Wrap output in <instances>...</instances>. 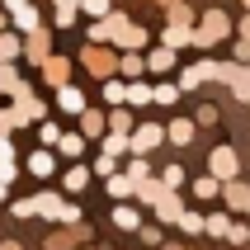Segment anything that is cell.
I'll return each mask as SVG.
<instances>
[{
  "label": "cell",
  "instance_id": "obj_1",
  "mask_svg": "<svg viewBox=\"0 0 250 250\" xmlns=\"http://www.w3.org/2000/svg\"><path fill=\"white\" fill-rule=\"evenodd\" d=\"M62 203H66L62 194L42 189V194H33V198H14V203H10V217H47V222H57Z\"/></svg>",
  "mask_w": 250,
  "mask_h": 250
},
{
  "label": "cell",
  "instance_id": "obj_2",
  "mask_svg": "<svg viewBox=\"0 0 250 250\" xmlns=\"http://www.w3.org/2000/svg\"><path fill=\"white\" fill-rule=\"evenodd\" d=\"M76 57H81V66L90 71L95 81H104V76L118 71V47H113V42H85Z\"/></svg>",
  "mask_w": 250,
  "mask_h": 250
},
{
  "label": "cell",
  "instance_id": "obj_3",
  "mask_svg": "<svg viewBox=\"0 0 250 250\" xmlns=\"http://www.w3.org/2000/svg\"><path fill=\"white\" fill-rule=\"evenodd\" d=\"M222 38H231V19H227V10H208L203 19L194 24V47H217Z\"/></svg>",
  "mask_w": 250,
  "mask_h": 250
},
{
  "label": "cell",
  "instance_id": "obj_4",
  "mask_svg": "<svg viewBox=\"0 0 250 250\" xmlns=\"http://www.w3.org/2000/svg\"><path fill=\"white\" fill-rule=\"evenodd\" d=\"M156 146H166V127H161V123H137L132 132H127V151L151 156Z\"/></svg>",
  "mask_w": 250,
  "mask_h": 250
},
{
  "label": "cell",
  "instance_id": "obj_5",
  "mask_svg": "<svg viewBox=\"0 0 250 250\" xmlns=\"http://www.w3.org/2000/svg\"><path fill=\"white\" fill-rule=\"evenodd\" d=\"M146 42H151V33H146L137 19H123V24L113 28V47H118V52H142Z\"/></svg>",
  "mask_w": 250,
  "mask_h": 250
},
{
  "label": "cell",
  "instance_id": "obj_6",
  "mask_svg": "<svg viewBox=\"0 0 250 250\" xmlns=\"http://www.w3.org/2000/svg\"><path fill=\"white\" fill-rule=\"evenodd\" d=\"M208 175H217V180H236V175H241L236 146H212V151H208Z\"/></svg>",
  "mask_w": 250,
  "mask_h": 250
},
{
  "label": "cell",
  "instance_id": "obj_7",
  "mask_svg": "<svg viewBox=\"0 0 250 250\" xmlns=\"http://www.w3.org/2000/svg\"><path fill=\"white\" fill-rule=\"evenodd\" d=\"M47 52H52V28H28V33H24V62H28V66H42V57H47Z\"/></svg>",
  "mask_w": 250,
  "mask_h": 250
},
{
  "label": "cell",
  "instance_id": "obj_8",
  "mask_svg": "<svg viewBox=\"0 0 250 250\" xmlns=\"http://www.w3.org/2000/svg\"><path fill=\"white\" fill-rule=\"evenodd\" d=\"M217 198L227 203V212H246L250 208V180H241V175L236 180H222V194Z\"/></svg>",
  "mask_w": 250,
  "mask_h": 250
},
{
  "label": "cell",
  "instance_id": "obj_9",
  "mask_svg": "<svg viewBox=\"0 0 250 250\" xmlns=\"http://www.w3.org/2000/svg\"><path fill=\"white\" fill-rule=\"evenodd\" d=\"M142 57H146V76H166V71H175V47H166V42H156V47H142Z\"/></svg>",
  "mask_w": 250,
  "mask_h": 250
},
{
  "label": "cell",
  "instance_id": "obj_10",
  "mask_svg": "<svg viewBox=\"0 0 250 250\" xmlns=\"http://www.w3.org/2000/svg\"><path fill=\"white\" fill-rule=\"evenodd\" d=\"M90 180H95V175H90V166H85V156H81V161H71V166L62 170V189H66V194H85Z\"/></svg>",
  "mask_w": 250,
  "mask_h": 250
},
{
  "label": "cell",
  "instance_id": "obj_11",
  "mask_svg": "<svg viewBox=\"0 0 250 250\" xmlns=\"http://www.w3.org/2000/svg\"><path fill=\"white\" fill-rule=\"evenodd\" d=\"M24 170L33 175V180H52V175H57V151H52V146H38V151L24 161Z\"/></svg>",
  "mask_w": 250,
  "mask_h": 250
},
{
  "label": "cell",
  "instance_id": "obj_12",
  "mask_svg": "<svg viewBox=\"0 0 250 250\" xmlns=\"http://www.w3.org/2000/svg\"><path fill=\"white\" fill-rule=\"evenodd\" d=\"M113 227H118V231H137L142 227V203L118 198V203H113Z\"/></svg>",
  "mask_w": 250,
  "mask_h": 250
},
{
  "label": "cell",
  "instance_id": "obj_13",
  "mask_svg": "<svg viewBox=\"0 0 250 250\" xmlns=\"http://www.w3.org/2000/svg\"><path fill=\"white\" fill-rule=\"evenodd\" d=\"M38 71H42V85H62V81H71V57H52L47 52Z\"/></svg>",
  "mask_w": 250,
  "mask_h": 250
},
{
  "label": "cell",
  "instance_id": "obj_14",
  "mask_svg": "<svg viewBox=\"0 0 250 250\" xmlns=\"http://www.w3.org/2000/svg\"><path fill=\"white\" fill-rule=\"evenodd\" d=\"M151 208H156V217H161V222H166V227H175V217H180V212H184V198H180V189H166V194L156 198Z\"/></svg>",
  "mask_w": 250,
  "mask_h": 250
},
{
  "label": "cell",
  "instance_id": "obj_15",
  "mask_svg": "<svg viewBox=\"0 0 250 250\" xmlns=\"http://www.w3.org/2000/svg\"><path fill=\"white\" fill-rule=\"evenodd\" d=\"M52 99H57V109H62V113H81V109H85V95H81L71 81L52 85Z\"/></svg>",
  "mask_w": 250,
  "mask_h": 250
},
{
  "label": "cell",
  "instance_id": "obj_16",
  "mask_svg": "<svg viewBox=\"0 0 250 250\" xmlns=\"http://www.w3.org/2000/svg\"><path fill=\"white\" fill-rule=\"evenodd\" d=\"M194 137H198L194 118H175V123H166V142H170V146H194Z\"/></svg>",
  "mask_w": 250,
  "mask_h": 250
},
{
  "label": "cell",
  "instance_id": "obj_17",
  "mask_svg": "<svg viewBox=\"0 0 250 250\" xmlns=\"http://www.w3.org/2000/svg\"><path fill=\"white\" fill-rule=\"evenodd\" d=\"M161 42L175 47V52H180V47H194V24H166L161 28Z\"/></svg>",
  "mask_w": 250,
  "mask_h": 250
},
{
  "label": "cell",
  "instance_id": "obj_18",
  "mask_svg": "<svg viewBox=\"0 0 250 250\" xmlns=\"http://www.w3.org/2000/svg\"><path fill=\"white\" fill-rule=\"evenodd\" d=\"M104 132H132V104H109V113H104Z\"/></svg>",
  "mask_w": 250,
  "mask_h": 250
},
{
  "label": "cell",
  "instance_id": "obj_19",
  "mask_svg": "<svg viewBox=\"0 0 250 250\" xmlns=\"http://www.w3.org/2000/svg\"><path fill=\"white\" fill-rule=\"evenodd\" d=\"M38 24H42V14H38L33 0H24L19 10H10V28H19V33H28V28H38Z\"/></svg>",
  "mask_w": 250,
  "mask_h": 250
},
{
  "label": "cell",
  "instance_id": "obj_20",
  "mask_svg": "<svg viewBox=\"0 0 250 250\" xmlns=\"http://www.w3.org/2000/svg\"><path fill=\"white\" fill-rule=\"evenodd\" d=\"M52 151H57V156H66V161H81V156H85V132H62Z\"/></svg>",
  "mask_w": 250,
  "mask_h": 250
},
{
  "label": "cell",
  "instance_id": "obj_21",
  "mask_svg": "<svg viewBox=\"0 0 250 250\" xmlns=\"http://www.w3.org/2000/svg\"><path fill=\"white\" fill-rule=\"evenodd\" d=\"M19 57H24V33H19V28H0V62H19Z\"/></svg>",
  "mask_w": 250,
  "mask_h": 250
},
{
  "label": "cell",
  "instance_id": "obj_22",
  "mask_svg": "<svg viewBox=\"0 0 250 250\" xmlns=\"http://www.w3.org/2000/svg\"><path fill=\"white\" fill-rule=\"evenodd\" d=\"M118 76H123V81L146 76V57H142V52H118Z\"/></svg>",
  "mask_w": 250,
  "mask_h": 250
},
{
  "label": "cell",
  "instance_id": "obj_23",
  "mask_svg": "<svg viewBox=\"0 0 250 250\" xmlns=\"http://www.w3.org/2000/svg\"><path fill=\"white\" fill-rule=\"evenodd\" d=\"M104 189H109V198L118 203V198H132V189H137V184L127 180V175H123V166H118L113 175H104Z\"/></svg>",
  "mask_w": 250,
  "mask_h": 250
},
{
  "label": "cell",
  "instance_id": "obj_24",
  "mask_svg": "<svg viewBox=\"0 0 250 250\" xmlns=\"http://www.w3.org/2000/svg\"><path fill=\"white\" fill-rule=\"evenodd\" d=\"M123 104H132V109H142V104H151V81L146 76H137V81H127V95Z\"/></svg>",
  "mask_w": 250,
  "mask_h": 250
},
{
  "label": "cell",
  "instance_id": "obj_25",
  "mask_svg": "<svg viewBox=\"0 0 250 250\" xmlns=\"http://www.w3.org/2000/svg\"><path fill=\"white\" fill-rule=\"evenodd\" d=\"M151 104L175 109V104H180V85H175V81H156V85H151Z\"/></svg>",
  "mask_w": 250,
  "mask_h": 250
},
{
  "label": "cell",
  "instance_id": "obj_26",
  "mask_svg": "<svg viewBox=\"0 0 250 250\" xmlns=\"http://www.w3.org/2000/svg\"><path fill=\"white\" fill-rule=\"evenodd\" d=\"M123 175H127L132 184H137V180H146V175H156V170H151V156H137V151H127V166H123Z\"/></svg>",
  "mask_w": 250,
  "mask_h": 250
},
{
  "label": "cell",
  "instance_id": "obj_27",
  "mask_svg": "<svg viewBox=\"0 0 250 250\" xmlns=\"http://www.w3.org/2000/svg\"><path fill=\"white\" fill-rule=\"evenodd\" d=\"M227 227H231V212H227V208H222V212H203V231H208L212 241H222Z\"/></svg>",
  "mask_w": 250,
  "mask_h": 250
},
{
  "label": "cell",
  "instance_id": "obj_28",
  "mask_svg": "<svg viewBox=\"0 0 250 250\" xmlns=\"http://www.w3.org/2000/svg\"><path fill=\"white\" fill-rule=\"evenodd\" d=\"M217 194H222V180H217V175H198L194 180V198L198 203H212Z\"/></svg>",
  "mask_w": 250,
  "mask_h": 250
},
{
  "label": "cell",
  "instance_id": "obj_29",
  "mask_svg": "<svg viewBox=\"0 0 250 250\" xmlns=\"http://www.w3.org/2000/svg\"><path fill=\"white\" fill-rule=\"evenodd\" d=\"M0 170H5V175H19V156H14V142H10V132H0Z\"/></svg>",
  "mask_w": 250,
  "mask_h": 250
},
{
  "label": "cell",
  "instance_id": "obj_30",
  "mask_svg": "<svg viewBox=\"0 0 250 250\" xmlns=\"http://www.w3.org/2000/svg\"><path fill=\"white\" fill-rule=\"evenodd\" d=\"M76 118H81L85 137H104V113H99V109H90V104H85V109L76 113Z\"/></svg>",
  "mask_w": 250,
  "mask_h": 250
},
{
  "label": "cell",
  "instance_id": "obj_31",
  "mask_svg": "<svg viewBox=\"0 0 250 250\" xmlns=\"http://www.w3.org/2000/svg\"><path fill=\"white\" fill-rule=\"evenodd\" d=\"M156 180L166 184V189H184V184H189V175H184L180 161H170V166H161V175H156Z\"/></svg>",
  "mask_w": 250,
  "mask_h": 250
},
{
  "label": "cell",
  "instance_id": "obj_32",
  "mask_svg": "<svg viewBox=\"0 0 250 250\" xmlns=\"http://www.w3.org/2000/svg\"><path fill=\"white\" fill-rule=\"evenodd\" d=\"M175 227H180L184 236H203V212H194V208H184L180 217H175Z\"/></svg>",
  "mask_w": 250,
  "mask_h": 250
},
{
  "label": "cell",
  "instance_id": "obj_33",
  "mask_svg": "<svg viewBox=\"0 0 250 250\" xmlns=\"http://www.w3.org/2000/svg\"><path fill=\"white\" fill-rule=\"evenodd\" d=\"M99 151H109V156L123 161L127 156V132H104V137H99Z\"/></svg>",
  "mask_w": 250,
  "mask_h": 250
},
{
  "label": "cell",
  "instance_id": "obj_34",
  "mask_svg": "<svg viewBox=\"0 0 250 250\" xmlns=\"http://www.w3.org/2000/svg\"><path fill=\"white\" fill-rule=\"evenodd\" d=\"M175 85H180V95H194L198 85H203V71H198V62H194V66H184V71H180V81H175Z\"/></svg>",
  "mask_w": 250,
  "mask_h": 250
},
{
  "label": "cell",
  "instance_id": "obj_35",
  "mask_svg": "<svg viewBox=\"0 0 250 250\" xmlns=\"http://www.w3.org/2000/svg\"><path fill=\"white\" fill-rule=\"evenodd\" d=\"M19 85V62H0V95H10Z\"/></svg>",
  "mask_w": 250,
  "mask_h": 250
},
{
  "label": "cell",
  "instance_id": "obj_36",
  "mask_svg": "<svg viewBox=\"0 0 250 250\" xmlns=\"http://www.w3.org/2000/svg\"><path fill=\"white\" fill-rule=\"evenodd\" d=\"M166 24H194V10L184 0H175V5H166Z\"/></svg>",
  "mask_w": 250,
  "mask_h": 250
},
{
  "label": "cell",
  "instance_id": "obj_37",
  "mask_svg": "<svg viewBox=\"0 0 250 250\" xmlns=\"http://www.w3.org/2000/svg\"><path fill=\"white\" fill-rule=\"evenodd\" d=\"M76 10H81L85 19H99V14L113 10V0H76Z\"/></svg>",
  "mask_w": 250,
  "mask_h": 250
},
{
  "label": "cell",
  "instance_id": "obj_38",
  "mask_svg": "<svg viewBox=\"0 0 250 250\" xmlns=\"http://www.w3.org/2000/svg\"><path fill=\"white\" fill-rule=\"evenodd\" d=\"M57 137H62V127L52 118H38V146H57Z\"/></svg>",
  "mask_w": 250,
  "mask_h": 250
},
{
  "label": "cell",
  "instance_id": "obj_39",
  "mask_svg": "<svg viewBox=\"0 0 250 250\" xmlns=\"http://www.w3.org/2000/svg\"><path fill=\"white\" fill-rule=\"evenodd\" d=\"M57 28H76L81 24V10H76V5H57V19H52Z\"/></svg>",
  "mask_w": 250,
  "mask_h": 250
},
{
  "label": "cell",
  "instance_id": "obj_40",
  "mask_svg": "<svg viewBox=\"0 0 250 250\" xmlns=\"http://www.w3.org/2000/svg\"><path fill=\"white\" fill-rule=\"evenodd\" d=\"M113 170H118V156L99 151V156H95V166H90V175H99V180H104V175H113Z\"/></svg>",
  "mask_w": 250,
  "mask_h": 250
},
{
  "label": "cell",
  "instance_id": "obj_41",
  "mask_svg": "<svg viewBox=\"0 0 250 250\" xmlns=\"http://www.w3.org/2000/svg\"><path fill=\"white\" fill-rule=\"evenodd\" d=\"M217 118H222V113H217V104H198V113H194L198 127H217Z\"/></svg>",
  "mask_w": 250,
  "mask_h": 250
},
{
  "label": "cell",
  "instance_id": "obj_42",
  "mask_svg": "<svg viewBox=\"0 0 250 250\" xmlns=\"http://www.w3.org/2000/svg\"><path fill=\"white\" fill-rule=\"evenodd\" d=\"M222 241H227V246H246V241H250V227H246V222H231Z\"/></svg>",
  "mask_w": 250,
  "mask_h": 250
},
{
  "label": "cell",
  "instance_id": "obj_43",
  "mask_svg": "<svg viewBox=\"0 0 250 250\" xmlns=\"http://www.w3.org/2000/svg\"><path fill=\"white\" fill-rule=\"evenodd\" d=\"M57 222H62V227H76V222H85V217H81V208L66 198V203H62V212H57Z\"/></svg>",
  "mask_w": 250,
  "mask_h": 250
},
{
  "label": "cell",
  "instance_id": "obj_44",
  "mask_svg": "<svg viewBox=\"0 0 250 250\" xmlns=\"http://www.w3.org/2000/svg\"><path fill=\"white\" fill-rule=\"evenodd\" d=\"M137 236H142V246H161V241H166V236H161V227H146V222L137 227Z\"/></svg>",
  "mask_w": 250,
  "mask_h": 250
},
{
  "label": "cell",
  "instance_id": "obj_45",
  "mask_svg": "<svg viewBox=\"0 0 250 250\" xmlns=\"http://www.w3.org/2000/svg\"><path fill=\"white\" fill-rule=\"evenodd\" d=\"M231 57H236L241 66H250V38H236V47H231Z\"/></svg>",
  "mask_w": 250,
  "mask_h": 250
},
{
  "label": "cell",
  "instance_id": "obj_46",
  "mask_svg": "<svg viewBox=\"0 0 250 250\" xmlns=\"http://www.w3.org/2000/svg\"><path fill=\"white\" fill-rule=\"evenodd\" d=\"M10 189H14V180L5 175V170H0V203H10Z\"/></svg>",
  "mask_w": 250,
  "mask_h": 250
},
{
  "label": "cell",
  "instance_id": "obj_47",
  "mask_svg": "<svg viewBox=\"0 0 250 250\" xmlns=\"http://www.w3.org/2000/svg\"><path fill=\"white\" fill-rule=\"evenodd\" d=\"M231 28H236V38H250V10H246V19H236Z\"/></svg>",
  "mask_w": 250,
  "mask_h": 250
},
{
  "label": "cell",
  "instance_id": "obj_48",
  "mask_svg": "<svg viewBox=\"0 0 250 250\" xmlns=\"http://www.w3.org/2000/svg\"><path fill=\"white\" fill-rule=\"evenodd\" d=\"M19 5H24V0H0V10L10 14V10H19Z\"/></svg>",
  "mask_w": 250,
  "mask_h": 250
},
{
  "label": "cell",
  "instance_id": "obj_49",
  "mask_svg": "<svg viewBox=\"0 0 250 250\" xmlns=\"http://www.w3.org/2000/svg\"><path fill=\"white\" fill-rule=\"evenodd\" d=\"M0 250H19V241H14V236H5V241H0Z\"/></svg>",
  "mask_w": 250,
  "mask_h": 250
},
{
  "label": "cell",
  "instance_id": "obj_50",
  "mask_svg": "<svg viewBox=\"0 0 250 250\" xmlns=\"http://www.w3.org/2000/svg\"><path fill=\"white\" fill-rule=\"evenodd\" d=\"M0 132H10V113L0 109Z\"/></svg>",
  "mask_w": 250,
  "mask_h": 250
},
{
  "label": "cell",
  "instance_id": "obj_51",
  "mask_svg": "<svg viewBox=\"0 0 250 250\" xmlns=\"http://www.w3.org/2000/svg\"><path fill=\"white\" fill-rule=\"evenodd\" d=\"M0 28H10V14H5V10H0Z\"/></svg>",
  "mask_w": 250,
  "mask_h": 250
},
{
  "label": "cell",
  "instance_id": "obj_52",
  "mask_svg": "<svg viewBox=\"0 0 250 250\" xmlns=\"http://www.w3.org/2000/svg\"><path fill=\"white\" fill-rule=\"evenodd\" d=\"M57 5H76V0H57Z\"/></svg>",
  "mask_w": 250,
  "mask_h": 250
},
{
  "label": "cell",
  "instance_id": "obj_53",
  "mask_svg": "<svg viewBox=\"0 0 250 250\" xmlns=\"http://www.w3.org/2000/svg\"><path fill=\"white\" fill-rule=\"evenodd\" d=\"M156 5H175V0H156Z\"/></svg>",
  "mask_w": 250,
  "mask_h": 250
},
{
  "label": "cell",
  "instance_id": "obj_54",
  "mask_svg": "<svg viewBox=\"0 0 250 250\" xmlns=\"http://www.w3.org/2000/svg\"><path fill=\"white\" fill-rule=\"evenodd\" d=\"M241 5H246V10H250V0H241Z\"/></svg>",
  "mask_w": 250,
  "mask_h": 250
},
{
  "label": "cell",
  "instance_id": "obj_55",
  "mask_svg": "<svg viewBox=\"0 0 250 250\" xmlns=\"http://www.w3.org/2000/svg\"><path fill=\"white\" fill-rule=\"evenodd\" d=\"M246 217H250V208H246Z\"/></svg>",
  "mask_w": 250,
  "mask_h": 250
}]
</instances>
